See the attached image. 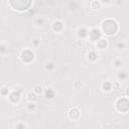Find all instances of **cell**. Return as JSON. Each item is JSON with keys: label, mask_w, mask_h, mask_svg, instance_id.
Wrapping results in <instances>:
<instances>
[{"label": "cell", "mask_w": 129, "mask_h": 129, "mask_svg": "<svg viewBox=\"0 0 129 129\" xmlns=\"http://www.w3.org/2000/svg\"><path fill=\"white\" fill-rule=\"evenodd\" d=\"M118 29H119L118 23L115 20L110 19V18L104 20L102 22V24H101V30H102V32L104 34L108 35V36H112V35L116 34L117 31H118Z\"/></svg>", "instance_id": "1"}, {"label": "cell", "mask_w": 129, "mask_h": 129, "mask_svg": "<svg viewBox=\"0 0 129 129\" xmlns=\"http://www.w3.org/2000/svg\"><path fill=\"white\" fill-rule=\"evenodd\" d=\"M8 4L14 10H17V11H25V10H27V9L30 8L32 2L29 1V0H13V1H9Z\"/></svg>", "instance_id": "2"}, {"label": "cell", "mask_w": 129, "mask_h": 129, "mask_svg": "<svg viewBox=\"0 0 129 129\" xmlns=\"http://www.w3.org/2000/svg\"><path fill=\"white\" fill-rule=\"evenodd\" d=\"M34 57H35L34 52L31 49H28V48L22 50L21 53H20V59L24 63H30V62H32L34 60Z\"/></svg>", "instance_id": "3"}, {"label": "cell", "mask_w": 129, "mask_h": 129, "mask_svg": "<svg viewBox=\"0 0 129 129\" xmlns=\"http://www.w3.org/2000/svg\"><path fill=\"white\" fill-rule=\"evenodd\" d=\"M116 109L121 112V113H126L129 109V102L127 97L125 98H120L118 99V101L116 102Z\"/></svg>", "instance_id": "4"}, {"label": "cell", "mask_w": 129, "mask_h": 129, "mask_svg": "<svg viewBox=\"0 0 129 129\" xmlns=\"http://www.w3.org/2000/svg\"><path fill=\"white\" fill-rule=\"evenodd\" d=\"M8 99H9V101H10L11 103H13V104L18 103V102L20 101V99H21L20 92L17 91V90H16V91H12V92H10L9 95H8Z\"/></svg>", "instance_id": "5"}, {"label": "cell", "mask_w": 129, "mask_h": 129, "mask_svg": "<svg viewBox=\"0 0 129 129\" xmlns=\"http://www.w3.org/2000/svg\"><path fill=\"white\" fill-rule=\"evenodd\" d=\"M88 36L90 37V39H91L92 41H98V40L101 38L102 33L100 32L99 29H97V28H93V29L89 32Z\"/></svg>", "instance_id": "6"}, {"label": "cell", "mask_w": 129, "mask_h": 129, "mask_svg": "<svg viewBox=\"0 0 129 129\" xmlns=\"http://www.w3.org/2000/svg\"><path fill=\"white\" fill-rule=\"evenodd\" d=\"M69 117H70V119H72V120H77V119H79V118L81 117V111L79 110V108H77V107L72 108V109L69 111Z\"/></svg>", "instance_id": "7"}, {"label": "cell", "mask_w": 129, "mask_h": 129, "mask_svg": "<svg viewBox=\"0 0 129 129\" xmlns=\"http://www.w3.org/2000/svg\"><path fill=\"white\" fill-rule=\"evenodd\" d=\"M51 28H52V30L55 31V32H60V31L63 30V23H62L61 21H59V20H55V21L52 22Z\"/></svg>", "instance_id": "8"}, {"label": "cell", "mask_w": 129, "mask_h": 129, "mask_svg": "<svg viewBox=\"0 0 129 129\" xmlns=\"http://www.w3.org/2000/svg\"><path fill=\"white\" fill-rule=\"evenodd\" d=\"M88 34H89V31H88V29L86 27H79L78 30H77V35L81 39L86 38L88 36Z\"/></svg>", "instance_id": "9"}, {"label": "cell", "mask_w": 129, "mask_h": 129, "mask_svg": "<svg viewBox=\"0 0 129 129\" xmlns=\"http://www.w3.org/2000/svg\"><path fill=\"white\" fill-rule=\"evenodd\" d=\"M44 97H45V99H47V100L53 99V98L55 97V91H54L53 89H51V88H47V89L44 91Z\"/></svg>", "instance_id": "10"}, {"label": "cell", "mask_w": 129, "mask_h": 129, "mask_svg": "<svg viewBox=\"0 0 129 129\" xmlns=\"http://www.w3.org/2000/svg\"><path fill=\"white\" fill-rule=\"evenodd\" d=\"M107 45H108V42H107V40L104 39V38H100V39L97 41V46H98L100 49H104V48H106Z\"/></svg>", "instance_id": "11"}, {"label": "cell", "mask_w": 129, "mask_h": 129, "mask_svg": "<svg viewBox=\"0 0 129 129\" xmlns=\"http://www.w3.org/2000/svg\"><path fill=\"white\" fill-rule=\"evenodd\" d=\"M117 79H118V82L125 81V80L127 79V72H126V71H120V72H118V74H117Z\"/></svg>", "instance_id": "12"}, {"label": "cell", "mask_w": 129, "mask_h": 129, "mask_svg": "<svg viewBox=\"0 0 129 129\" xmlns=\"http://www.w3.org/2000/svg\"><path fill=\"white\" fill-rule=\"evenodd\" d=\"M102 89H103V91H105V92L111 91V90H112V83L109 82V81H105V82L102 84Z\"/></svg>", "instance_id": "13"}, {"label": "cell", "mask_w": 129, "mask_h": 129, "mask_svg": "<svg viewBox=\"0 0 129 129\" xmlns=\"http://www.w3.org/2000/svg\"><path fill=\"white\" fill-rule=\"evenodd\" d=\"M97 58H98V55H97V53H96L95 51H90V52L88 53V59H89V60H91V61H96Z\"/></svg>", "instance_id": "14"}, {"label": "cell", "mask_w": 129, "mask_h": 129, "mask_svg": "<svg viewBox=\"0 0 129 129\" xmlns=\"http://www.w3.org/2000/svg\"><path fill=\"white\" fill-rule=\"evenodd\" d=\"M27 99L29 102H35L36 99H37V95L34 93V92H30L27 94Z\"/></svg>", "instance_id": "15"}, {"label": "cell", "mask_w": 129, "mask_h": 129, "mask_svg": "<svg viewBox=\"0 0 129 129\" xmlns=\"http://www.w3.org/2000/svg\"><path fill=\"white\" fill-rule=\"evenodd\" d=\"M45 70L46 71H52V70H54V68H55V63L53 62V61H48V62H46L45 63Z\"/></svg>", "instance_id": "16"}, {"label": "cell", "mask_w": 129, "mask_h": 129, "mask_svg": "<svg viewBox=\"0 0 129 129\" xmlns=\"http://www.w3.org/2000/svg\"><path fill=\"white\" fill-rule=\"evenodd\" d=\"M26 108H27V110H28V111L33 112V111H35V109H36V105H35V103H34V102H29V103L27 104Z\"/></svg>", "instance_id": "17"}, {"label": "cell", "mask_w": 129, "mask_h": 129, "mask_svg": "<svg viewBox=\"0 0 129 129\" xmlns=\"http://www.w3.org/2000/svg\"><path fill=\"white\" fill-rule=\"evenodd\" d=\"M101 4H102V2H100V1H92L90 3V6L93 9H97V8H100Z\"/></svg>", "instance_id": "18"}, {"label": "cell", "mask_w": 129, "mask_h": 129, "mask_svg": "<svg viewBox=\"0 0 129 129\" xmlns=\"http://www.w3.org/2000/svg\"><path fill=\"white\" fill-rule=\"evenodd\" d=\"M9 89L8 88H6V87H2L1 89H0V94L3 96V97H6V96H8L9 95Z\"/></svg>", "instance_id": "19"}, {"label": "cell", "mask_w": 129, "mask_h": 129, "mask_svg": "<svg viewBox=\"0 0 129 129\" xmlns=\"http://www.w3.org/2000/svg\"><path fill=\"white\" fill-rule=\"evenodd\" d=\"M33 92H34L36 95H37V94H41V93H42V87H41V86H35Z\"/></svg>", "instance_id": "20"}, {"label": "cell", "mask_w": 129, "mask_h": 129, "mask_svg": "<svg viewBox=\"0 0 129 129\" xmlns=\"http://www.w3.org/2000/svg\"><path fill=\"white\" fill-rule=\"evenodd\" d=\"M122 60L121 59H115L114 60V67L115 68H121L122 67Z\"/></svg>", "instance_id": "21"}, {"label": "cell", "mask_w": 129, "mask_h": 129, "mask_svg": "<svg viewBox=\"0 0 129 129\" xmlns=\"http://www.w3.org/2000/svg\"><path fill=\"white\" fill-rule=\"evenodd\" d=\"M43 22H44V19L43 18H40V17H38L37 19H35V21H34V23L36 24V25H42L43 24Z\"/></svg>", "instance_id": "22"}, {"label": "cell", "mask_w": 129, "mask_h": 129, "mask_svg": "<svg viewBox=\"0 0 129 129\" xmlns=\"http://www.w3.org/2000/svg\"><path fill=\"white\" fill-rule=\"evenodd\" d=\"M16 129H26V125L23 122H19L16 124Z\"/></svg>", "instance_id": "23"}, {"label": "cell", "mask_w": 129, "mask_h": 129, "mask_svg": "<svg viewBox=\"0 0 129 129\" xmlns=\"http://www.w3.org/2000/svg\"><path fill=\"white\" fill-rule=\"evenodd\" d=\"M125 46H126V43L124 41H120L117 43V48H119V49H123V48H125Z\"/></svg>", "instance_id": "24"}, {"label": "cell", "mask_w": 129, "mask_h": 129, "mask_svg": "<svg viewBox=\"0 0 129 129\" xmlns=\"http://www.w3.org/2000/svg\"><path fill=\"white\" fill-rule=\"evenodd\" d=\"M7 50V46L3 43H0V53H4Z\"/></svg>", "instance_id": "25"}, {"label": "cell", "mask_w": 129, "mask_h": 129, "mask_svg": "<svg viewBox=\"0 0 129 129\" xmlns=\"http://www.w3.org/2000/svg\"><path fill=\"white\" fill-rule=\"evenodd\" d=\"M119 82H113L112 83V89H114V90H118L119 89Z\"/></svg>", "instance_id": "26"}, {"label": "cell", "mask_w": 129, "mask_h": 129, "mask_svg": "<svg viewBox=\"0 0 129 129\" xmlns=\"http://www.w3.org/2000/svg\"><path fill=\"white\" fill-rule=\"evenodd\" d=\"M32 43H33L35 46H38V45L40 44V40H39L38 38H34V39L32 40Z\"/></svg>", "instance_id": "27"}]
</instances>
